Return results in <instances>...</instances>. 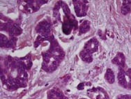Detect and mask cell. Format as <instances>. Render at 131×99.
<instances>
[{
  "mask_svg": "<svg viewBox=\"0 0 131 99\" xmlns=\"http://www.w3.org/2000/svg\"><path fill=\"white\" fill-rule=\"evenodd\" d=\"M84 2L77 1L75 2V10L78 16H84L86 13V6L85 4H83Z\"/></svg>",
  "mask_w": 131,
  "mask_h": 99,
  "instance_id": "cell-1",
  "label": "cell"
},
{
  "mask_svg": "<svg viewBox=\"0 0 131 99\" xmlns=\"http://www.w3.org/2000/svg\"><path fill=\"white\" fill-rule=\"evenodd\" d=\"M84 50L90 54L96 52L98 50V42L96 41V39H91L89 41L88 43L86 44Z\"/></svg>",
  "mask_w": 131,
  "mask_h": 99,
  "instance_id": "cell-2",
  "label": "cell"
},
{
  "mask_svg": "<svg viewBox=\"0 0 131 99\" xmlns=\"http://www.w3.org/2000/svg\"><path fill=\"white\" fill-rule=\"evenodd\" d=\"M50 25L47 22H43L40 23V25L37 27V31L39 33H41L43 36H48L50 33Z\"/></svg>",
  "mask_w": 131,
  "mask_h": 99,
  "instance_id": "cell-3",
  "label": "cell"
},
{
  "mask_svg": "<svg viewBox=\"0 0 131 99\" xmlns=\"http://www.w3.org/2000/svg\"><path fill=\"white\" fill-rule=\"evenodd\" d=\"M112 62L114 64L118 65V66L124 67L125 66V57L123 54L118 53L112 60Z\"/></svg>",
  "mask_w": 131,
  "mask_h": 99,
  "instance_id": "cell-4",
  "label": "cell"
},
{
  "mask_svg": "<svg viewBox=\"0 0 131 99\" xmlns=\"http://www.w3.org/2000/svg\"><path fill=\"white\" fill-rule=\"evenodd\" d=\"M105 79L110 84H112L114 82V80H115V78H114V72L112 71L111 69H107V72L105 73Z\"/></svg>",
  "mask_w": 131,
  "mask_h": 99,
  "instance_id": "cell-5",
  "label": "cell"
},
{
  "mask_svg": "<svg viewBox=\"0 0 131 99\" xmlns=\"http://www.w3.org/2000/svg\"><path fill=\"white\" fill-rule=\"evenodd\" d=\"M9 34L11 36H18L19 34H20L21 33V29L18 27V26L16 25H11L10 27L9 28Z\"/></svg>",
  "mask_w": 131,
  "mask_h": 99,
  "instance_id": "cell-6",
  "label": "cell"
},
{
  "mask_svg": "<svg viewBox=\"0 0 131 99\" xmlns=\"http://www.w3.org/2000/svg\"><path fill=\"white\" fill-rule=\"evenodd\" d=\"M80 57L82 59V60L86 61V62H91L93 59L91 54L89 53L88 52H86L85 50H84L83 51H82L80 52Z\"/></svg>",
  "mask_w": 131,
  "mask_h": 99,
  "instance_id": "cell-7",
  "label": "cell"
},
{
  "mask_svg": "<svg viewBox=\"0 0 131 99\" xmlns=\"http://www.w3.org/2000/svg\"><path fill=\"white\" fill-rule=\"evenodd\" d=\"M126 4H124L122 8H121V13H123L124 15H126L130 11L131 7H130V4L131 2H128V1H126L125 2Z\"/></svg>",
  "mask_w": 131,
  "mask_h": 99,
  "instance_id": "cell-8",
  "label": "cell"
},
{
  "mask_svg": "<svg viewBox=\"0 0 131 99\" xmlns=\"http://www.w3.org/2000/svg\"><path fill=\"white\" fill-rule=\"evenodd\" d=\"M89 28H90L89 23L88 21L85 20L82 24V25L80 26V33H85L87 31L89 30Z\"/></svg>",
  "mask_w": 131,
  "mask_h": 99,
  "instance_id": "cell-9",
  "label": "cell"
}]
</instances>
